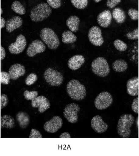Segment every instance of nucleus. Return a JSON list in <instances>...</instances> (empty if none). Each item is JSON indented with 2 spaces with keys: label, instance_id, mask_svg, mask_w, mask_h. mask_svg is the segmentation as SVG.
Segmentation results:
<instances>
[{
  "label": "nucleus",
  "instance_id": "nucleus-35",
  "mask_svg": "<svg viewBox=\"0 0 139 156\" xmlns=\"http://www.w3.org/2000/svg\"><path fill=\"white\" fill-rule=\"evenodd\" d=\"M139 101L138 97H137L134 99L132 103V109L135 113H139Z\"/></svg>",
  "mask_w": 139,
  "mask_h": 156
},
{
  "label": "nucleus",
  "instance_id": "nucleus-10",
  "mask_svg": "<svg viewBox=\"0 0 139 156\" xmlns=\"http://www.w3.org/2000/svg\"><path fill=\"white\" fill-rule=\"evenodd\" d=\"M63 125V120L60 117L55 116L50 120L45 122L44 129L45 131L51 133H54L58 131Z\"/></svg>",
  "mask_w": 139,
  "mask_h": 156
},
{
  "label": "nucleus",
  "instance_id": "nucleus-38",
  "mask_svg": "<svg viewBox=\"0 0 139 156\" xmlns=\"http://www.w3.org/2000/svg\"><path fill=\"white\" fill-rule=\"evenodd\" d=\"M120 2L121 1L119 0H108L107 1V5L110 8H113Z\"/></svg>",
  "mask_w": 139,
  "mask_h": 156
},
{
  "label": "nucleus",
  "instance_id": "nucleus-36",
  "mask_svg": "<svg viewBox=\"0 0 139 156\" xmlns=\"http://www.w3.org/2000/svg\"><path fill=\"white\" fill-rule=\"evenodd\" d=\"M9 100L8 97L5 94H2L1 96V109H3L8 105Z\"/></svg>",
  "mask_w": 139,
  "mask_h": 156
},
{
  "label": "nucleus",
  "instance_id": "nucleus-28",
  "mask_svg": "<svg viewBox=\"0 0 139 156\" xmlns=\"http://www.w3.org/2000/svg\"><path fill=\"white\" fill-rule=\"evenodd\" d=\"M113 44H114L116 48L118 51H120V52H123V51H126L127 48V44L119 40H115L114 42H113Z\"/></svg>",
  "mask_w": 139,
  "mask_h": 156
},
{
  "label": "nucleus",
  "instance_id": "nucleus-25",
  "mask_svg": "<svg viewBox=\"0 0 139 156\" xmlns=\"http://www.w3.org/2000/svg\"><path fill=\"white\" fill-rule=\"evenodd\" d=\"M112 68L115 71L123 72L126 70L128 68V64L125 61L123 60H117L113 62L112 64Z\"/></svg>",
  "mask_w": 139,
  "mask_h": 156
},
{
  "label": "nucleus",
  "instance_id": "nucleus-12",
  "mask_svg": "<svg viewBox=\"0 0 139 156\" xmlns=\"http://www.w3.org/2000/svg\"><path fill=\"white\" fill-rule=\"evenodd\" d=\"M46 46L41 40H36L33 41L29 45L27 51V55L29 57H34L37 54L45 52Z\"/></svg>",
  "mask_w": 139,
  "mask_h": 156
},
{
  "label": "nucleus",
  "instance_id": "nucleus-5",
  "mask_svg": "<svg viewBox=\"0 0 139 156\" xmlns=\"http://www.w3.org/2000/svg\"><path fill=\"white\" fill-rule=\"evenodd\" d=\"M93 73L101 77L107 76L109 73L110 68L105 58L98 57L93 61L91 64Z\"/></svg>",
  "mask_w": 139,
  "mask_h": 156
},
{
  "label": "nucleus",
  "instance_id": "nucleus-30",
  "mask_svg": "<svg viewBox=\"0 0 139 156\" xmlns=\"http://www.w3.org/2000/svg\"><path fill=\"white\" fill-rule=\"evenodd\" d=\"M24 96L26 99L32 101L38 96V92L37 91H29L26 90L24 93Z\"/></svg>",
  "mask_w": 139,
  "mask_h": 156
},
{
  "label": "nucleus",
  "instance_id": "nucleus-3",
  "mask_svg": "<svg viewBox=\"0 0 139 156\" xmlns=\"http://www.w3.org/2000/svg\"><path fill=\"white\" fill-rule=\"evenodd\" d=\"M52 13V9L46 2H41L31 9L30 17L34 22L43 21L48 18Z\"/></svg>",
  "mask_w": 139,
  "mask_h": 156
},
{
  "label": "nucleus",
  "instance_id": "nucleus-9",
  "mask_svg": "<svg viewBox=\"0 0 139 156\" xmlns=\"http://www.w3.org/2000/svg\"><path fill=\"white\" fill-rule=\"evenodd\" d=\"M88 37L89 41L94 46H100L104 43L103 38L101 29L97 26H94L89 30Z\"/></svg>",
  "mask_w": 139,
  "mask_h": 156
},
{
  "label": "nucleus",
  "instance_id": "nucleus-33",
  "mask_svg": "<svg viewBox=\"0 0 139 156\" xmlns=\"http://www.w3.org/2000/svg\"><path fill=\"white\" fill-rule=\"evenodd\" d=\"M128 13L133 20H137L138 18V11L137 10L130 9L128 11Z\"/></svg>",
  "mask_w": 139,
  "mask_h": 156
},
{
  "label": "nucleus",
  "instance_id": "nucleus-42",
  "mask_svg": "<svg viewBox=\"0 0 139 156\" xmlns=\"http://www.w3.org/2000/svg\"><path fill=\"white\" fill-rule=\"evenodd\" d=\"M94 2H96V3H97V2H100V1H101V0H94Z\"/></svg>",
  "mask_w": 139,
  "mask_h": 156
},
{
  "label": "nucleus",
  "instance_id": "nucleus-7",
  "mask_svg": "<svg viewBox=\"0 0 139 156\" xmlns=\"http://www.w3.org/2000/svg\"><path fill=\"white\" fill-rule=\"evenodd\" d=\"M113 101V98L109 93L103 91L96 96L95 99L94 105L98 109H105L111 105Z\"/></svg>",
  "mask_w": 139,
  "mask_h": 156
},
{
  "label": "nucleus",
  "instance_id": "nucleus-17",
  "mask_svg": "<svg viewBox=\"0 0 139 156\" xmlns=\"http://www.w3.org/2000/svg\"><path fill=\"white\" fill-rule=\"evenodd\" d=\"M85 62V58L82 55H75L68 61V66L73 70H76L80 68Z\"/></svg>",
  "mask_w": 139,
  "mask_h": 156
},
{
  "label": "nucleus",
  "instance_id": "nucleus-43",
  "mask_svg": "<svg viewBox=\"0 0 139 156\" xmlns=\"http://www.w3.org/2000/svg\"><path fill=\"white\" fill-rule=\"evenodd\" d=\"M3 13V11H2V9H1V14H2Z\"/></svg>",
  "mask_w": 139,
  "mask_h": 156
},
{
  "label": "nucleus",
  "instance_id": "nucleus-26",
  "mask_svg": "<svg viewBox=\"0 0 139 156\" xmlns=\"http://www.w3.org/2000/svg\"><path fill=\"white\" fill-rule=\"evenodd\" d=\"M12 9L16 13L21 15L25 14L26 10L23 5L18 1H15L12 3Z\"/></svg>",
  "mask_w": 139,
  "mask_h": 156
},
{
  "label": "nucleus",
  "instance_id": "nucleus-19",
  "mask_svg": "<svg viewBox=\"0 0 139 156\" xmlns=\"http://www.w3.org/2000/svg\"><path fill=\"white\" fill-rule=\"evenodd\" d=\"M23 20L20 17L14 16L6 22V29L8 32L11 33L21 26Z\"/></svg>",
  "mask_w": 139,
  "mask_h": 156
},
{
  "label": "nucleus",
  "instance_id": "nucleus-34",
  "mask_svg": "<svg viewBox=\"0 0 139 156\" xmlns=\"http://www.w3.org/2000/svg\"><path fill=\"white\" fill-rule=\"evenodd\" d=\"M127 37L130 40H137L138 38V30L135 29L133 32L128 33L126 35Z\"/></svg>",
  "mask_w": 139,
  "mask_h": 156
},
{
  "label": "nucleus",
  "instance_id": "nucleus-23",
  "mask_svg": "<svg viewBox=\"0 0 139 156\" xmlns=\"http://www.w3.org/2000/svg\"><path fill=\"white\" fill-rule=\"evenodd\" d=\"M112 16L117 23L121 24L125 21L126 15L125 12L121 9L116 8L112 12Z\"/></svg>",
  "mask_w": 139,
  "mask_h": 156
},
{
  "label": "nucleus",
  "instance_id": "nucleus-8",
  "mask_svg": "<svg viewBox=\"0 0 139 156\" xmlns=\"http://www.w3.org/2000/svg\"><path fill=\"white\" fill-rule=\"evenodd\" d=\"M80 109V107L77 104H69L65 107L63 115L69 122L75 123L78 121V113Z\"/></svg>",
  "mask_w": 139,
  "mask_h": 156
},
{
  "label": "nucleus",
  "instance_id": "nucleus-14",
  "mask_svg": "<svg viewBox=\"0 0 139 156\" xmlns=\"http://www.w3.org/2000/svg\"><path fill=\"white\" fill-rule=\"evenodd\" d=\"M91 128L96 132L102 133L107 131L108 125L104 122L102 117L99 115L94 116L91 121Z\"/></svg>",
  "mask_w": 139,
  "mask_h": 156
},
{
  "label": "nucleus",
  "instance_id": "nucleus-27",
  "mask_svg": "<svg viewBox=\"0 0 139 156\" xmlns=\"http://www.w3.org/2000/svg\"><path fill=\"white\" fill-rule=\"evenodd\" d=\"M73 5L75 8L79 9H84L86 8L88 4V1L87 0H81V1H71Z\"/></svg>",
  "mask_w": 139,
  "mask_h": 156
},
{
  "label": "nucleus",
  "instance_id": "nucleus-18",
  "mask_svg": "<svg viewBox=\"0 0 139 156\" xmlns=\"http://www.w3.org/2000/svg\"><path fill=\"white\" fill-rule=\"evenodd\" d=\"M139 79L135 77L129 79L127 83V87L128 93L131 96L138 95Z\"/></svg>",
  "mask_w": 139,
  "mask_h": 156
},
{
  "label": "nucleus",
  "instance_id": "nucleus-13",
  "mask_svg": "<svg viewBox=\"0 0 139 156\" xmlns=\"http://www.w3.org/2000/svg\"><path fill=\"white\" fill-rule=\"evenodd\" d=\"M31 106L34 108H38V112L44 113L50 107V103L48 100L45 96H37L31 101Z\"/></svg>",
  "mask_w": 139,
  "mask_h": 156
},
{
  "label": "nucleus",
  "instance_id": "nucleus-6",
  "mask_svg": "<svg viewBox=\"0 0 139 156\" xmlns=\"http://www.w3.org/2000/svg\"><path fill=\"white\" fill-rule=\"evenodd\" d=\"M44 77L46 82L52 86H60L63 81L62 73L52 68H47L44 73Z\"/></svg>",
  "mask_w": 139,
  "mask_h": 156
},
{
  "label": "nucleus",
  "instance_id": "nucleus-11",
  "mask_svg": "<svg viewBox=\"0 0 139 156\" xmlns=\"http://www.w3.org/2000/svg\"><path fill=\"white\" fill-rule=\"evenodd\" d=\"M26 46V39L24 35L20 34L17 36L15 42L9 45L8 49L11 53L18 54L23 52Z\"/></svg>",
  "mask_w": 139,
  "mask_h": 156
},
{
  "label": "nucleus",
  "instance_id": "nucleus-4",
  "mask_svg": "<svg viewBox=\"0 0 139 156\" xmlns=\"http://www.w3.org/2000/svg\"><path fill=\"white\" fill-rule=\"evenodd\" d=\"M40 37L41 40L49 48L55 50L60 44L59 39L57 34L52 29L45 28L41 30Z\"/></svg>",
  "mask_w": 139,
  "mask_h": 156
},
{
  "label": "nucleus",
  "instance_id": "nucleus-39",
  "mask_svg": "<svg viewBox=\"0 0 139 156\" xmlns=\"http://www.w3.org/2000/svg\"><path fill=\"white\" fill-rule=\"evenodd\" d=\"M5 51L3 47H1V60L4 59V58L5 57Z\"/></svg>",
  "mask_w": 139,
  "mask_h": 156
},
{
  "label": "nucleus",
  "instance_id": "nucleus-20",
  "mask_svg": "<svg viewBox=\"0 0 139 156\" xmlns=\"http://www.w3.org/2000/svg\"><path fill=\"white\" fill-rule=\"evenodd\" d=\"M67 26L72 32L76 33L79 30L80 19L76 16H72L67 20Z\"/></svg>",
  "mask_w": 139,
  "mask_h": 156
},
{
  "label": "nucleus",
  "instance_id": "nucleus-16",
  "mask_svg": "<svg viewBox=\"0 0 139 156\" xmlns=\"http://www.w3.org/2000/svg\"><path fill=\"white\" fill-rule=\"evenodd\" d=\"M25 67L21 64H15L13 65L9 70L11 79L16 80L20 76H23L25 74Z\"/></svg>",
  "mask_w": 139,
  "mask_h": 156
},
{
  "label": "nucleus",
  "instance_id": "nucleus-37",
  "mask_svg": "<svg viewBox=\"0 0 139 156\" xmlns=\"http://www.w3.org/2000/svg\"><path fill=\"white\" fill-rule=\"evenodd\" d=\"M29 138H42V136L41 133L37 130L32 129L30 132Z\"/></svg>",
  "mask_w": 139,
  "mask_h": 156
},
{
  "label": "nucleus",
  "instance_id": "nucleus-15",
  "mask_svg": "<svg viewBox=\"0 0 139 156\" xmlns=\"http://www.w3.org/2000/svg\"><path fill=\"white\" fill-rule=\"evenodd\" d=\"M112 20V15L110 11L105 10L98 16V23L103 28L108 27L110 25Z\"/></svg>",
  "mask_w": 139,
  "mask_h": 156
},
{
  "label": "nucleus",
  "instance_id": "nucleus-31",
  "mask_svg": "<svg viewBox=\"0 0 139 156\" xmlns=\"http://www.w3.org/2000/svg\"><path fill=\"white\" fill-rule=\"evenodd\" d=\"M11 77L9 73L5 72H2L1 73V82L2 84L8 85L9 83Z\"/></svg>",
  "mask_w": 139,
  "mask_h": 156
},
{
  "label": "nucleus",
  "instance_id": "nucleus-41",
  "mask_svg": "<svg viewBox=\"0 0 139 156\" xmlns=\"http://www.w3.org/2000/svg\"><path fill=\"white\" fill-rule=\"evenodd\" d=\"M6 24V21L4 19V18H2V17H1V29H2V28L4 27L5 26Z\"/></svg>",
  "mask_w": 139,
  "mask_h": 156
},
{
  "label": "nucleus",
  "instance_id": "nucleus-24",
  "mask_svg": "<svg viewBox=\"0 0 139 156\" xmlns=\"http://www.w3.org/2000/svg\"><path fill=\"white\" fill-rule=\"evenodd\" d=\"M77 40V36L70 30H65L62 34V41L63 43H73L76 41Z\"/></svg>",
  "mask_w": 139,
  "mask_h": 156
},
{
  "label": "nucleus",
  "instance_id": "nucleus-21",
  "mask_svg": "<svg viewBox=\"0 0 139 156\" xmlns=\"http://www.w3.org/2000/svg\"><path fill=\"white\" fill-rule=\"evenodd\" d=\"M17 121L22 129L26 128L30 122V118L27 113L24 112H20L16 116Z\"/></svg>",
  "mask_w": 139,
  "mask_h": 156
},
{
  "label": "nucleus",
  "instance_id": "nucleus-32",
  "mask_svg": "<svg viewBox=\"0 0 139 156\" xmlns=\"http://www.w3.org/2000/svg\"><path fill=\"white\" fill-rule=\"evenodd\" d=\"M47 2L50 7L54 9L59 8L62 5V1L60 0H55V1L49 0V1H47Z\"/></svg>",
  "mask_w": 139,
  "mask_h": 156
},
{
  "label": "nucleus",
  "instance_id": "nucleus-40",
  "mask_svg": "<svg viewBox=\"0 0 139 156\" xmlns=\"http://www.w3.org/2000/svg\"><path fill=\"white\" fill-rule=\"evenodd\" d=\"M59 138H70V134L68 132H64L61 134Z\"/></svg>",
  "mask_w": 139,
  "mask_h": 156
},
{
  "label": "nucleus",
  "instance_id": "nucleus-2",
  "mask_svg": "<svg viewBox=\"0 0 139 156\" xmlns=\"http://www.w3.org/2000/svg\"><path fill=\"white\" fill-rule=\"evenodd\" d=\"M134 118L131 114H125L121 116L117 124V132L119 136L123 138L130 137L132 126Z\"/></svg>",
  "mask_w": 139,
  "mask_h": 156
},
{
  "label": "nucleus",
  "instance_id": "nucleus-29",
  "mask_svg": "<svg viewBox=\"0 0 139 156\" xmlns=\"http://www.w3.org/2000/svg\"><path fill=\"white\" fill-rule=\"evenodd\" d=\"M37 80V75L35 73H31L29 74L25 80L26 84L27 85H31L34 84V83Z\"/></svg>",
  "mask_w": 139,
  "mask_h": 156
},
{
  "label": "nucleus",
  "instance_id": "nucleus-22",
  "mask_svg": "<svg viewBox=\"0 0 139 156\" xmlns=\"http://www.w3.org/2000/svg\"><path fill=\"white\" fill-rule=\"evenodd\" d=\"M15 126V122L13 117L9 115H3L1 116V128L11 129L14 128Z\"/></svg>",
  "mask_w": 139,
  "mask_h": 156
},
{
  "label": "nucleus",
  "instance_id": "nucleus-1",
  "mask_svg": "<svg viewBox=\"0 0 139 156\" xmlns=\"http://www.w3.org/2000/svg\"><path fill=\"white\" fill-rule=\"evenodd\" d=\"M67 92L70 98L76 101L84 99L86 96L85 87L79 80L73 79L67 84Z\"/></svg>",
  "mask_w": 139,
  "mask_h": 156
}]
</instances>
